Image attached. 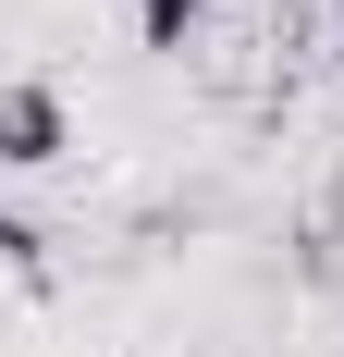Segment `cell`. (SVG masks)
I'll return each mask as SVG.
<instances>
[{"label":"cell","mask_w":344,"mask_h":357,"mask_svg":"<svg viewBox=\"0 0 344 357\" xmlns=\"http://www.w3.org/2000/svg\"><path fill=\"white\" fill-rule=\"evenodd\" d=\"M74 148V111L49 74H0V173H49Z\"/></svg>","instance_id":"1"},{"label":"cell","mask_w":344,"mask_h":357,"mask_svg":"<svg viewBox=\"0 0 344 357\" xmlns=\"http://www.w3.org/2000/svg\"><path fill=\"white\" fill-rule=\"evenodd\" d=\"M197 13H209V0H136V25H148V50H185V37H197Z\"/></svg>","instance_id":"2"},{"label":"cell","mask_w":344,"mask_h":357,"mask_svg":"<svg viewBox=\"0 0 344 357\" xmlns=\"http://www.w3.org/2000/svg\"><path fill=\"white\" fill-rule=\"evenodd\" d=\"M332 62H344V0H332Z\"/></svg>","instance_id":"3"},{"label":"cell","mask_w":344,"mask_h":357,"mask_svg":"<svg viewBox=\"0 0 344 357\" xmlns=\"http://www.w3.org/2000/svg\"><path fill=\"white\" fill-rule=\"evenodd\" d=\"M0 247H25V234H13V222H0Z\"/></svg>","instance_id":"4"}]
</instances>
